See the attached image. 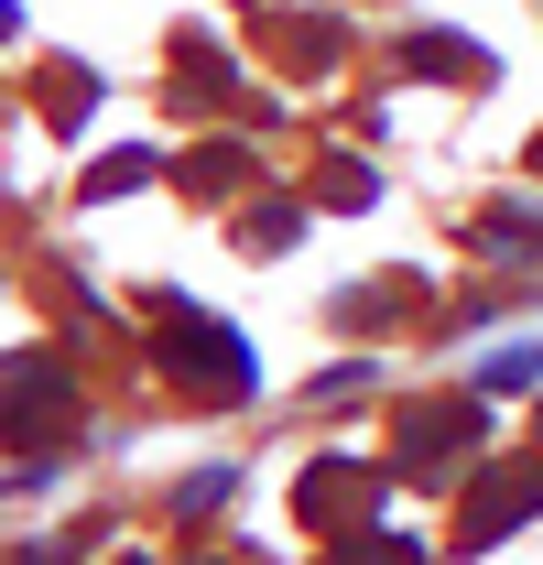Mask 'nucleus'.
Wrapping results in <instances>:
<instances>
[{"label":"nucleus","instance_id":"1","mask_svg":"<svg viewBox=\"0 0 543 565\" xmlns=\"http://www.w3.org/2000/svg\"><path fill=\"white\" fill-rule=\"evenodd\" d=\"M163 370L185 381V392H262V370H251V338L239 327H206V316H163Z\"/></svg>","mask_w":543,"mask_h":565},{"label":"nucleus","instance_id":"2","mask_svg":"<svg viewBox=\"0 0 543 565\" xmlns=\"http://www.w3.org/2000/svg\"><path fill=\"white\" fill-rule=\"evenodd\" d=\"M66 424V370L55 359H0V446H33Z\"/></svg>","mask_w":543,"mask_h":565},{"label":"nucleus","instance_id":"3","mask_svg":"<svg viewBox=\"0 0 543 565\" xmlns=\"http://www.w3.org/2000/svg\"><path fill=\"white\" fill-rule=\"evenodd\" d=\"M543 511V468H522V479H500V490L468 500V544L489 555V544H511V522H533Z\"/></svg>","mask_w":543,"mask_h":565},{"label":"nucleus","instance_id":"4","mask_svg":"<svg viewBox=\"0 0 543 565\" xmlns=\"http://www.w3.org/2000/svg\"><path fill=\"white\" fill-rule=\"evenodd\" d=\"M533 381H543V338H511L478 359V392H533Z\"/></svg>","mask_w":543,"mask_h":565},{"label":"nucleus","instance_id":"5","mask_svg":"<svg viewBox=\"0 0 543 565\" xmlns=\"http://www.w3.org/2000/svg\"><path fill=\"white\" fill-rule=\"evenodd\" d=\"M359 500H370V479H359V468H327V479H305V522L327 533V522H348Z\"/></svg>","mask_w":543,"mask_h":565},{"label":"nucleus","instance_id":"6","mask_svg":"<svg viewBox=\"0 0 543 565\" xmlns=\"http://www.w3.org/2000/svg\"><path fill=\"white\" fill-rule=\"evenodd\" d=\"M131 185H152V152H109V163L87 174V196H131Z\"/></svg>","mask_w":543,"mask_h":565},{"label":"nucleus","instance_id":"7","mask_svg":"<svg viewBox=\"0 0 543 565\" xmlns=\"http://www.w3.org/2000/svg\"><path fill=\"white\" fill-rule=\"evenodd\" d=\"M413 66H435V76H489V55H468V44H446V33H424V44H413Z\"/></svg>","mask_w":543,"mask_h":565},{"label":"nucleus","instance_id":"8","mask_svg":"<svg viewBox=\"0 0 543 565\" xmlns=\"http://www.w3.org/2000/svg\"><path fill=\"white\" fill-rule=\"evenodd\" d=\"M533 163H543V152H533Z\"/></svg>","mask_w":543,"mask_h":565}]
</instances>
